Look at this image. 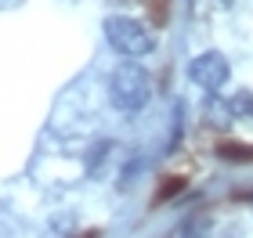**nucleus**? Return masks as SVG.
Wrapping results in <instances>:
<instances>
[{"label": "nucleus", "mask_w": 253, "mask_h": 238, "mask_svg": "<svg viewBox=\"0 0 253 238\" xmlns=\"http://www.w3.org/2000/svg\"><path fill=\"white\" fill-rule=\"evenodd\" d=\"M152 98V76H148L145 65L137 62H126V65H116V72L109 79V101L116 112H141Z\"/></svg>", "instance_id": "f257e3e1"}, {"label": "nucleus", "mask_w": 253, "mask_h": 238, "mask_svg": "<svg viewBox=\"0 0 253 238\" xmlns=\"http://www.w3.org/2000/svg\"><path fill=\"white\" fill-rule=\"evenodd\" d=\"M105 40H109V47L116 54H123V58H130V62L156 47L152 33L130 15H109L105 18Z\"/></svg>", "instance_id": "f03ea898"}, {"label": "nucleus", "mask_w": 253, "mask_h": 238, "mask_svg": "<svg viewBox=\"0 0 253 238\" xmlns=\"http://www.w3.org/2000/svg\"><path fill=\"white\" fill-rule=\"evenodd\" d=\"M228 76H232V65L221 51H203L188 62V79L203 90H221L228 83Z\"/></svg>", "instance_id": "7ed1b4c3"}, {"label": "nucleus", "mask_w": 253, "mask_h": 238, "mask_svg": "<svg viewBox=\"0 0 253 238\" xmlns=\"http://www.w3.org/2000/svg\"><path fill=\"white\" fill-rule=\"evenodd\" d=\"M217 155L224 163H253V144H239V141H221L217 144Z\"/></svg>", "instance_id": "20e7f679"}, {"label": "nucleus", "mask_w": 253, "mask_h": 238, "mask_svg": "<svg viewBox=\"0 0 253 238\" xmlns=\"http://www.w3.org/2000/svg\"><path fill=\"white\" fill-rule=\"evenodd\" d=\"M228 112L232 116H239V119H246V116H253V94L250 90H235V94H228Z\"/></svg>", "instance_id": "39448f33"}, {"label": "nucleus", "mask_w": 253, "mask_h": 238, "mask_svg": "<svg viewBox=\"0 0 253 238\" xmlns=\"http://www.w3.org/2000/svg\"><path fill=\"white\" fill-rule=\"evenodd\" d=\"M167 180H170V184H167L163 191H156V206H159V202H167L170 195H177V191L185 188V177H167Z\"/></svg>", "instance_id": "423d86ee"}]
</instances>
